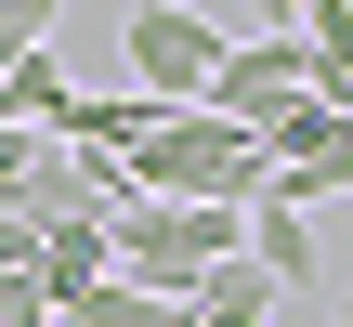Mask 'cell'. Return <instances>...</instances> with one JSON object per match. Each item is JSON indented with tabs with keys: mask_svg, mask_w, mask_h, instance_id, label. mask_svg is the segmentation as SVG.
<instances>
[{
	"mask_svg": "<svg viewBox=\"0 0 353 327\" xmlns=\"http://www.w3.org/2000/svg\"><path fill=\"white\" fill-rule=\"evenodd\" d=\"M223 26L210 13H183V0H131L118 13V66H131V92H157V105H210V79H223Z\"/></svg>",
	"mask_w": 353,
	"mask_h": 327,
	"instance_id": "cell-3",
	"label": "cell"
},
{
	"mask_svg": "<svg viewBox=\"0 0 353 327\" xmlns=\"http://www.w3.org/2000/svg\"><path fill=\"white\" fill-rule=\"evenodd\" d=\"M105 236H118V275H131V288H170V301H183L210 262L249 249V210H210V197H118Z\"/></svg>",
	"mask_w": 353,
	"mask_h": 327,
	"instance_id": "cell-2",
	"label": "cell"
},
{
	"mask_svg": "<svg viewBox=\"0 0 353 327\" xmlns=\"http://www.w3.org/2000/svg\"><path fill=\"white\" fill-rule=\"evenodd\" d=\"M341 327H353V288H341Z\"/></svg>",
	"mask_w": 353,
	"mask_h": 327,
	"instance_id": "cell-13",
	"label": "cell"
},
{
	"mask_svg": "<svg viewBox=\"0 0 353 327\" xmlns=\"http://www.w3.org/2000/svg\"><path fill=\"white\" fill-rule=\"evenodd\" d=\"M249 262H262L275 288H314V275H327V249H314V210L262 197V210H249Z\"/></svg>",
	"mask_w": 353,
	"mask_h": 327,
	"instance_id": "cell-7",
	"label": "cell"
},
{
	"mask_svg": "<svg viewBox=\"0 0 353 327\" xmlns=\"http://www.w3.org/2000/svg\"><path fill=\"white\" fill-rule=\"evenodd\" d=\"M52 327H196V315H183L170 288H131V275H105V288H79Z\"/></svg>",
	"mask_w": 353,
	"mask_h": 327,
	"instance_id": "cell-9",
	"label": "cell"
},
{
	"mask_svg": "<svg viewBox=\"0 0 353 327\" xmlns=\"http://www.w3.org/2000/svg\"><path fill=\"white\" fill-rule=\"evenodd\" d=\"M301 92H314V52H301V26H249V39L223 52V79H210V105H223V118H249V131H275Z\"/></svg>",
	"mask_w": 353,
	"mask_h": 327,
	"instance_id": "cell-5",
	"label": "cell"
},
{
	"mask_svg": "<svg viewBox=\"0 0 353 327\" xmlns=\"http://www.w3.org/2000/svg\"><path fill=\"white\" fill-rule=\"evenodd\" d=\"M249 26H301V0H249Z\"/></svg>",
	"mask_w": 353,
	"mask_h": 327,
	"instance_id": "cell-12",
	"label": "cell"
},
{
	"mask_svg": "<svg viewBox=\"0 0 353 327\" xmlns=\"http://www.w3.org/2000/svg\"><path fill=\"white\" fill-rule=\"evenodd\" d=\"M183 315H196V327H275V275L236 249V262H210V275L183 288Z\"/></svg>",
	"mask_w": 353,
	"mask_h": 327,
	"instance_id": "cell-8",
	"label": "cell"
},
{
	"mask_svg": "<svg viewBox=\"0 0 353 327\" xmlns=\"http://www.w3.org/2000/svg\"><path fill=\"white\" fill-rule=\"evenodd\" d=\"M118 275V236H105V210H79V223H39V301L65 315L79 288H105Z\"/></svg>",
	"mask_w": 353,
	"mask_h": 327,
	"instance_id": "cell-6",
	"label": "cell"
},
{
	"mask_svg": "<svg viewBox=\"0 0 353 327\" xmlns=\"http://www.w3.org/2000/svg\"><path fill=\"white\" fill-rule=\"evenodd\" d=\"M157 118H170L157 92H79V118H65V144H105V157H131V144H144Z\"/></svg>",
	"mask_w": 353,
	"mask_h": 327,
	"instance_id": "cell-10",
	"label": "cell"
},
{
	"mask_svg": "<svg viewBox=\"0 0 353 327\" xmlns=\"http://www.w3.org/2000/svg\"><path fill=\"white\" fill-rule=\"evenodd\" d=\"M262 157H275V184L262 197H288V210H327V197H353V105H288L275 131H262Z\"/></svg>",
	"mask_w": 353,
	"mask_h": 327,
	"instance_id": "cell-4",
	"label": "cell"
},
{
	"mask_svg": "<svg viewBox=\"0 0 353 327\" xmlns=\"http://www.w3.org/2000/svg\"><path fill=\"white\" fill-rule=\"evenodd\" d=\"M131 184L144 197H210V210H262V184H275V157H262V131L249 118H223V105H170L144 144H131Z\"/></svg>",
	"mask_w": 353,
	"mask_h": 327,
	"instance_id": "cell-1",
	"label": "cell"
},
{
	"mask_svg": "<svg viewBox=\"0 0 353 327\" xmlns=\"http://www.w3.org/2000/svg\"><path fill=\"white\" fill-rule=\"evenodd\" d=\"M52 13L65 0H0V39H52Z\"/></svg>",
	"mask_w": 353,
	"mask_h": 327,
	"instance_id": "cell-11",
	"label": "cell"
}]
</instances>
